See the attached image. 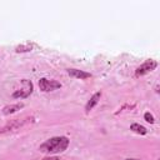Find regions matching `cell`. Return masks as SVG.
Wrapping results in <instances>:
<instances>
[{"mask_svg":"<svg viewBox=\"0 0 160 160\" xmlns=\"http://www.w3.org/2000/svg\"><path fill=\"white\" fill-rule=\"evenodd\" d=\"M100 98H101V92L100 91H98V92H95L91 98H90V100L86 102V105H85V111L86 112H89L98 102H99V100H100Z\"/></svg>","mask_w":160,"mask_h":160,"instance_id":"obj_6","label":"cell"},{"mask_svg":"<svg viewBox=\"0 0 160 160\" xmlns=\"http://www.w3.org/2000/svg\"><path fill=\"white\" fill-rule=\"evenodd\" d=\"M130 130H132L134 132L140 134V135H145V134L148 132V130H146V129H145L142 125H140V124H138V122L131 124V125H130Z\"/></svg>","mask_w":160,"mask_h":160,"instance_id":"obj_8","label":"cell"},{"mask_svg":"<svg viewBox=\"0 0 160 160\" xmlns=\"http://www.w3.org/2000/svg\"><path fill=\"white\" fill-rule=\"evenodd\" d=\"M70 144V140L66 136H54L44 141L39 146V151L46 152V154H56V152H62L68 149Z\"/></svg>","mask_w":160,"mask_h":160,"instance_id":"obj_1","label":"cell"},{"mask_svg":"<svg viewBox=\"0 0 160 160\" xmlns=\"http://www.w3.org/2000/svg\"><path fill=\"white\" fill-rule=\"evenodd\" d=\"M144 119H145V121H148L150 124H154L155 122V119H154L152 114H150V112H145L144 114Z\"/></svg>","mask_w":160,"mask_h":160,"instance_id":"obj_9","label":"cell"},{"mask_svg":"<svg viewBox=\"0 0 160 160\" xmlns=\"http://www.w3.org/2000/svg\"><path fill=\"white\" fill-rule=\"evenodd\" d=\"M68 74H69L71 78H76V79H80V80L91 78V74H90V72H86V71L79 70V69H68Z\"/></svg>","mask_w":160,"mask_h":160,"instance_id":"obj_5","label":"cell"},{"mask_svg":"<svg viewBox=\"0 0 160 160\" xmlns=\"http://www.w3.org/2000/svg\"><path fill=\"white\" fill-rule=\"evenodd\" d=\"M39 88L41 91L44 92H49V91H54L56 89H60L61 88V84L56 80H49L46 78H41L39 80Z\"/></svg>","mask_w":160,"mask_h":160,"instance_id":"obj_3","label":"cell"},{"mask_svg":"<svg viewBox=\"0 0 160 160\" xmlns=\"http://www.w3.org/2000/svg\"><path fill=\"white\" fill-rule=\"evenodd\" d=\"M156 66H158V62H156L155 60H150V59H149V60H146L145 62H142V64L136 69L135 75H136L138 78H139V76H142V75H145V74H148V72L155 70Z\"/></svg>","mask_w":160,"mask_h":160,"instance_id":"obj_4","label":"cell"},{"mask_svg":"<svg viewBox=\"0 0 160 160\" xmlns=\"http://www.w3.org/2000/svg\"><path fill=\"white\" fill-rule=\"evenodd\" d=\"M42 160H59V158H56V156H48V158H44Z\"/></svg>","mask_w":160,"mask_h":160,"instance_id":"obj_10","label":"cell"},{"mask_svg":"<svg viewBox=\"0 0 160 160\" xmlns=\"http://www.w3.org/2000/svg\"><path fill=\"white\" fill-rule=\"evenodd\" d=\"M24 108V104L22 102H18V104H12V105H8L2 109V114L4 115H10V114H14L18 110L22 109Z\"/></svg>","mask_w":160,"mask_h":160,"instance_id":"obj_7","label":"cell"},{"mask_svg":"<svg viewBox=\"0 0 160 160\" xmlns=\"http://www.w3.org/2000/svg\"><path fill=\"white\" fill-rule=\"evenodd\" d=\"M21 84H22V86L14 91V94H12L14 99H24V98H28L32 92V82L30 80L22 79Z\"/></svg>","mask_w":160,"mask_h":160,"instance_id":"obj_2","label":"cell"},{"mask_svg":"<svg viewBox=\"0 0 160 160\" xmlns=\"http://www.w3.org/2000/svg\"><path fill=\"white\" fill-rule=\"evenodd\" d=\"M124 160H140V159H124Z\"/></svg>","mask_w":160,"mask_h":160,"instance_id":"obj_11","label":"cell"}]
</instances>
